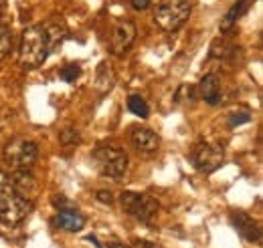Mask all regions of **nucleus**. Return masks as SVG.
<instances>
[{
    "mask_svg": "<svg viewBox=\"0 0 263 248\" xmlns=\"http://www.w3.org/2000/svg\"><path fill=\"white\" fill-rule=\"evenodd\" d=\"M51 55V47H49V38L43 25H33L27 27L21 36V45H18V63L23 69L34 71L39 69L43 63L47 61V57Z\"/></svg>",
    "mask_w": 263,
    "mask_h": 248,
    "instance_id": "nucleus-1",
    "label": "nucleus"
},
{
    "mask_svg": "<svg viewBox=\"0 0 263 248\" xmlns=\"http://www.w3.org/2000/svg\"><path fill=\"white\" fill-rule=\"evenodd\" d=\"M33 212V202L23 198L14 186L8 174L0 170V222L6 226L21 224Z\"/></svg>",
    "mask_w": 263,
    "mask_h": 248,
    "instance_id": "nucleus-2",
    "label": "nucleus"
},
{
    "mask_svg": "<svg viewBox=\"0 0 263 248\" xmlns=\"http://www.w3.org/2000/svg\"><path fill=\"white\" fill-rule=\"evenodd\" d=\"M91 163L103 178L118 182L128 172V154L111 143H99L91 152Z\"/></svg>",
    "mask_w": 263,
    "mask_h": 248,
    "instance_id": "nucleus-3",
    "label": "nucleus"
},
{
    "mask_svg": "<svg viewBox=\"0 0 263 248\" xmlns=\"http://www.w3.org/2000/svg\"><path fill=\"white\" fill-rule=\"evenodd\" d=\"M191 16V0H158L154 23L160 31L176 32Z\"/></svg>",
    "mask_w": 263,
    "mask_h": 248,
    "instance_id": "nucleus-4",
    "label": "nucleus"
},
{
    "mask_svg": "<svg viewBox=\"0 0 263 248\" xmlns=\"http://www.w3.org/2000/svg\"><path fill=\"white\" fill-rule=\"evenodd\" d=\"M4 163L12 170V172H25V170H33L39 157V148L33 139L27 137H12L10 141H6L4 146Z\"/></svg>",
    "mask_w": 263,
    "mask_h": 248,
    "instance_id": "nucleus-5",
    "label": "nucleus"
},
{
    "mask_svg": "<svg viewBox=\"0 0 263 248\" xmlns=\"http://www.w3.org/2000/svg\"><path fill=\"white\" fill-rule=\"evenodd\" d=\"M120 204L128 216L146 226L154 222V218L158 216V210H160V204L156 198H152L150 194H140V192H124L120 196Z\"/></svg>",
    "mask_w": 263,
    "mask_h": 248,
    "instance_id": "nucleus-6",
    "label": "nucleus"
},
{
    "mask_svg": "<svg viewBox=\"0 0 263 248\" xmlns=\"http://www.w3.org/2000/svg\"><path fill=\"white\" fill-rule=\"evenodd\" d=\"M193 166L200 174H213L217 172L223 161H225V150L221 143H211V141H200L191 152Z\"/></svg>",
    "mask_w": 263,
    "mask_h": 248,
    "instance_id": "nucleus-7",
    "label": "nucleus"
},
{
    "mask_svg": "<svg viewBox=\"0 0 263 248\" xmlns=\"http://www.w3.org/2000/svg\"><path fill=\"white\" fill-rule=\"evenodd\" d=\"M136 40V25L132 20H118L111 29V53L116 57H122L130 51V47Z\"/></svg>",
    "mask_w": 263,
    "mask_h": 248,
    "instance_id": "nucleus-8",
    "label": "nucleus"
},
{
    "mask_svg": "<svg viewBox=\"0 0 263 248\" xmlns=\"http://www.w3.org/2000/svg\"><path fill=\"white\" fill-rule=\"evenodd\" d=\"M231 224H233V228L237 230V234L245 240V242H259L261 240V228H259V224H257V220H253V218L249 216V214H245V212H233L229 216Z\"/></svg>",
    "mask_w": 263,
    "mask_h": 248,
    "instance_id": "nucleus-9",
    "label": "nucleus"
},
{
    "mask_svg": "<svg viewBox=\"0 0 263 248\" xmlns=\"http://www.w3.org/2000/svg\"><path fill=\"white\" fill-rule=\"evenodd\" d=\"M130 141H132V146H134L138 152H142V154H154V152H158V148H160V135H158L156 131H152L150 127H144V125L132 127Z\"/></svg>",
    "mask_w": 263,
    "mask_h": 248,
    "instance_id": "nucleus-10",
    "label": "nucleus"
},
{
    "mask_svg": "<svg viewBox=\"0 0 263 248\" xmlns=\"http://www.w3.org/2000/svg\"><path fill=\"white\" fill-rule=\"evenodd\" d=\"M85 224H87V220H85L83 214L77 212V208L57 210V216L53 218V226L67 230V232H79V230H83Z\"/></svg>",
    "mask_w": 263,
    "mask_h": 248,
    "instance_id": "nucleus-11",
    "label": "nucleus"
},
{
    "mask_svg": "<svg viewBox=\"0 0 263 248\" xmlns=\"http://www.w3.org/2000/svg\"><path fill=\"white\" fill-rule=\"evenodd\" d=\"M198 97L209 103V105H219L223 101V93H221V83L217 81L215 75H204L198 81Z\"/></svg>",
    "mask_w": 263,
    "mask_h": 248,
    "instance_id": "nucleus-12",
    "label": "nucleus"
},
{
    "mask_svg": "<svg viewBox=\"0 0 263 248\" xmlns=\"http://www.w3.org/2000/svg\"><path fill=\"white\" fill-rule=\"evenodd\" d=\"M10 180H12L14 190H16L23 198H27V200L33 202L34 194H36V190H39V184H36V178L31 174V170H25V172H12V174H10Z\"/></svg>",
    "mask_w": 263,
    "mask_h": 248,
    "instance_id": "nucleus-13",
    "label": "nucleus"
},
{
    "mask_svg": "<svg viewBox=\"0 0 263 248\" xmlns=\"http://www.w3.org/2000/svg\"><path fill=\"white\" fill-rule=\"evenodd\" d=\"M251 2H255V0H237L233 6H231L229 10L225 12V16L221 18V23H219V29L221 32H229L239 20H241V16L247 12V8L251 6Z\"/></svg>",
    "mask_w": 263,
    "mask_h": 248,
    "instance_id": "nucleus-14",
    "label": "nucleus"
},
{
    "mask_svg": "<svg viewBox=\"0 0 263 248\" xmlns=\"http://www.w3.org/2000/svg\"><path fill=\"white\" fill-rule=\"evenodd\" d=\"M45 27V32H47V38H49V47H51V53L55 49H59L63 45V40L67 38V27L63 20H51Z\"/></svg>",
    "mask_w": 263,
    "mask_h": 248,
    "instance_id": "nucleus-15",
    "label": "nucleus"
},
{
    "mask_svg": "<svg viewBox=\"0 0 263 248\" xmlns=\"http://www.w3.org/2000/svg\"><path fill=\"white\" fill-rule=\"evenodd\" d=\"M116 83V73L107 63H99L98 71H96V89L99 93H107Z\"/></svg>",
    "mask_w": 263,
    "mask_h": 248,
    "instance_id": "nucleus-16",
    "label": "nucleus"
},
{
    "mask_svg": "<svg viewBox=\"0 0 263 248\" xmlns=\"http://www.w3.org/2000/svg\"><path fill=\"white\" fill-rule=\"evenodd\" d=\"M14 45V36H12V29L8 25H0V61H4Z\"/></svg>",
    "mask_w": 263,
    "mask_h": 248,
    "instance_id": "nucleus-17",
    "label": "nucleus"
},
{
    "mask_svg": "<svg viewBox=\"0 0 263 248\" xmlns=\"http://www.w3.org/2000/svg\"><path fill=\"white\" fill-rule=\"evenodd\" d=\"M128 109H130L136 117H142V119H146V117L150 115V105H148L146 99L140 97V95H130V99H128Z\"/></svg>",
    "mask_w": 263,
    "mask_h": 248,
    "instance_id": "nucleus-18",
    "label": "nucleus"
},
{
    "mask_svg": "<svg viewBox=\"0 0 263 248\" xmlns=\"http://www.w3.org/2000/svg\"><path fill=\"white\" fill-rule=\"evenodd\" d=\"M79 75H81V67L75 65V63H69V65H65V67L59 71V77H61L65 83H75Z\"/></svg>",
    "mask_w": 263,
    "mask_h": 248,
    "instance_id": "nucleus-19",
    "label": "nucleus"
},
{
    "mask_svg": "<svg viewBox=\"0 0 263 248\" xmlns=\"http://www.w3.org/2000/svg\"><path fill=\"white\" fill-rule=\"evenodd\" d=\"M59 139H61V143L67 146V148H69V146H75V143H79V141H81L79 133H77L73 127H65V129H61Z\"/></svg>",
    "mask_w": 263,
    "mask_h": 248,
    "instance_id": "nucleus-20",
    "label": "nucleus"
},
{
    "mask_svg": "<svg viewBox=\"0 0 263 248\" xmlns=\"http://www.w3.org/2000/svg\"><path fill=\"white\" fill-rule=\"evenodd\" d=\"M251 121V113L243 111V113H233L229 117V127H237V125H243V123H249Z\"/></svg>",
    "mask_w": 263,
    "mask_h": 248,
    "instance_id": "nucleus-21",
    "label": "nucleus"
},
{
    "mask_svg": "<svg viewBox=\"0 0 263 248\" xmlns=\"http://www.w3.org/2000/svg\"><path fill=\"white\" fill-rule=\"evenodd\" d=\"M96 198H98L99 202H103V204H114V194L109 190H99L98 194H96Z\"/></svg>",
    "mask_w": 263,
    "mask_h": 248,
    "instance_id": "nucleus-22",
    "label": "nucleus"
},
{
    "mask_svg": "<svg viewBox=\"0 0 263 248\" xmlns=\"http://www.w3.org/2000/svg\"><path fill=\"white\" fill-rule=\"evenodd\" d=\"M130 4L134 10H146L152 4V0H130Z\"/></svg>",
    "mask_w": 263,
    "mask_h": 248,
    "instance_id": "nucleus-23",
    "label": "nucleus"
},
{
    "mask_svg": "<svg viewBox=\"0 0 263 248\" xmlns=\"http://www.w3.org/2000/svg\"><path fill=\"white\" fill-rule=\"evenodd\" d=\"M136 248H162L156 242H150V240H136Z\"/></svg>",
    "mask_w": 263,
    "mask_h": 248,
    "instance_id": "nucleus-24",
    "label": "nucleus"
},
{
    "mask_svg": "<svg viewBox=\"0 0 263 248\" xmlns=\"http://www.w3.org/2000/svg\"><path fill=\"white\" fill-rule=\"evenodd\" d=\"M105 248H130V246H124L122 242H109V244H107Z\"/></svg>",
    "mask_w": 263,
    "mask_h": 248,
    "instance_id": "nucleus-25",
    "label": "nucleus"
},
{
    "mask_svg": "<svg viewBox=\"0 0 263 248\" xmlns=\"http://www.w3.org/2000/svg\"><path fill=\"white\" fill-rule=\"evenodd\" d=\"M0 14H2V6H0Z\"/></svg>",
    "mask_w": 263,
    "mask_h": 248,
    "instance_id": "nucleus-26",
    "label": "nucleus"
}]
</instances>
